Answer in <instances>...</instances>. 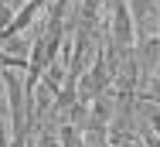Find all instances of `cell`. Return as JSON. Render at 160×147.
<instances>
[{
  "label": "cell",
  "mask_w": 160,
  "mask_h": 147,
  "mask_svg": "<svg viewBox=\"0 0 160 147\" xmlns=\"http://www.w3.org/2000/svg\"><path fill=\"white\" fill-rule=\"evenodd\" d=\"M109 41L116 45V48H123V52H133L136 48V24H133V10H129L126 0H109Z\"/></svg>",
  "instance_id": "1"
},
{
  "label": "cell",
  "mask_w": 160,
  "mask_h": 147,
  "mask_svg": "<svg viewBox=\"0 0 160 147\" xmlns=\"http://www.w3.org/2000/svg\"><path fill=\"white\" fill-rule=\"evenodd\" d=\"M136 65H140V82L147 86L153 79V72H160V34L136 41Z\"/></svg>",
  "instance_id": "2"
},
{
  "label": "cell",
  "mask_w": 160,
  "mask_h": 147,
  "mask_svg": "<svg viewBox=\"0 0 160 147\" xmlns=\"http://www.w3.org/2000/svg\"><path fill=\"white\" fill-rule=\"evenodd\" d=\"M58 140H62V147H85V133H82L75 123H62Z\"/></svg>",
  "instance_id": "3"
},
{
  "label": "cell",
  "mask_w": 160,
  "mask_h": 147,
  "mask_svg": "<svg viewBox=\"0 0 160 147\" xmlns=\"http://www.w3.org/2000/svg\"><path fill=\"white\" fill-rule=\"evenodd\" d=\"M28 48H34V38H21V41H17V38H10V41H3V55H17V52L24 55Z\"/></svg>",
  "instance_id": "4"
},
{
  "label": "cell",
  "mask_w": 160,
  "mask_h": 147,
  "mask_svg": "<svg viewBox=\"0 0 160 147\" xmlns=\"http://www.w3.org/2000/svg\"><path fill=\"white\" fill-rule=\"evenodd\" d=\"M140 99H150V103H160V75H153L147 82V92H140Z\"/></svg>",
  "instance_id": "5"
},
{
  "label": "cell",
  "mask_w": 160,
  "mask_h": 147,
  "mask_svg": "<svg viewBox=\"0 0 160 147\" xmlns=\"http://www.w3.org/2000/svg\"><path fill=\"white\" fill-rule=\"evenodd\" d=\"M38 147H62V140L51 137V133H41V137H38Z\"/></svg>",
  "instance_id": "6"
},
{
  "label": "cell",
  "mask_w": 160,
  "mask_h": 147,
  "mask_svg": "<svg viewBox=\"0 0 160 147\" xmlns=\"http://www.w3.org/2000/svg\"><path fill=\"white\" fill-rule=\"evenodd\" d=\"M143 147H160V137L153 133V130H147V133H143Z\"/></svg>",
  "instance_id": "7"
},
{
  "label": "cell",
  "mask_w": 160,
  "mask_h": 147,
  "mask_svg": "<svg viewBox=\"0 0 160 147\" xmlns=\"http://www.w3.org/2000/svg\"><path fill=\"white\" fill-rule=\"evenodd\" d=\"M157 34H160V28H157Z\"/></svg>",
  "instance_id": "8"
}]
</instances>
